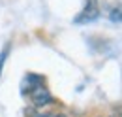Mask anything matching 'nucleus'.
<instances>
[{
  "mask_svg": "<svg viewBox=\"0 0 122 117\" xmlns=\"http://www.w3.org/2000/svg\"><path fill=\"white\" fill-rule=\"evenodd\" d=\"M100 17V4L98 0H86L81 13L75 17V23H92Z\"/></svg>",
  "mask_w": 122,
  "mask_h": 117,
  "instance_id": "1",
  "label": "nucleus"
},
{
  "mask_svg": "<svg viewBox=\"0 0 122 117\" xmlns=\"http://www.w3.org/2000/svg\"><path fill=\"white\" fill-rule=\"evenodd\" d=\"M109 19L115 21V23H122V4L111 8V12H109Z\"/></svg>",
  "mask_w": 122,
  "mask_h": 117,
  "instance_id": "2",
  "label": "nucleus"
},
{
  "mask_svg": "<svg viewBox=\"0 0 122 117\" xmlns=\"http://www.w3.org/2000/svg\"><path fill=\"white\" fill-rule=\"evenodd\" d=\"M10 55V44H6L0 51V76H2V70H4V64H6V58Z\"/></svg>",
  "mask_w": 122,
  "mask_h": 117,
  "instance_id": "3",
  "label": "nucleus"
},
{
  "mask_svg": "<svg viewBox=\"0 0 122 117\" xmlns=\"http://www.w3.org/2000/svg\"><path fill=\"white\" fill-rule=\"evenodd\" d=\"M55 117H68V115H64V113H58V115H55Z\"/></svg>",
  "mask_w": 122,
  "mask_h": 117,
  "instance_id": "4",
  "label": "nucleus"
}]
</instances>
